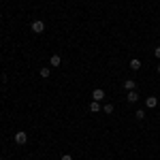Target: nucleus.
Wrapping results in <instances>:
<instances>
[{
	"label": "nucleus",
	"mask_w": 160,
	"mask_h": 160,
	"mask_svg": "<svg viewBox=\"0 0 160 160\" xmlns=\"http://www.w3.org/2000/svg\"><path fill=\"white\" fill-rule=\"evenodd\" d=\"M145 105H148L149 109H154V107L158 105V98H156V96H148V98H145Z\"/></svg>",
	"instance_id": "39448f33"
},
{
	"label": "nucleus",
	"mask_w": 160,
	"mask_h": 160,
	"mask_svg": "<svg viewBox=\"0 0 160 160\" xmlns=\"http://www.w3.org/2000/svg\"><path fill=\"white\" fill-rule=\"evenodd\" d=\"M90 111H92V113H98V111H100V102L92 100V102H90Z\"/></svg>",
	"instance_id": "1a4fd4ad"
},
{
	"label": "nucleus",
	"mask_w": 160,
	"mask_h": 160,
	"mask_svg": "<svg viewBox=\"0 0 160 160\" xmlns=\"http://www.w3.org/2000/svg\"><path fill=\"white\" fill-rule=\"evenodd\" d=\"M38 73H41V77H43V79H49L51 71H49V68H47V66H43V68H41V71H38Z\"/></svg>",
	"instance_id": "9d476101"
},
{
	"label": "nucleus",
	"mask_w": 160,
	"mask_h": 160,
	"mask_svg": "<svg viewBox=\"0 0 160 160\" xmlns=\"http://www.w3.org/2000/svg\"><path fill=\"white\" fill-rule=\"evenodd\" d=\"M154 56H156V58L160 60V47H156V49H154Z\"/></svg>",
	"instance_id": "4468645a"
},
{
	"label": "nucleus",
	"mask_w": 160,
	"mask_h": 160,
	"mask_svg": "<svg viewBox=\"0 0 160 160\" xmlns=\"http://www.w3.org/2000/svg\"><path fill=\"white\" fill-rule=\"evenodd\" d=\"M49 64H51V66H56V68H58V66L62 64V58L58 56V53H53V56L49 58Z\"/></svg>",
	"instance_id": "20e7f679"
},
{
	"label": "nucleus",
	"mask_w": 160,
	"mask_h": 160,
	"mask_svg": "<svg viewBox=\"0 0 160 160\" xmlns=\"http://www.w3.org/2000/svg\"><path fill=\"white\" fill-rule=\"evenodd\" d=\"M92 100H96V102H100V100H105V90H100V88H96V90L92 92Z\"/></svg>",
	"instance_id": "7ed1b4c3"
},
{
	"label": "nucleus",
	"mask_w": 160,
	"mask_h": 160,
	"mask_svg": "<svg viewBox=\"0 0 160 160\" xmlns=\"http://www.w3.org/2000/svg\"><path fill=\"white\" fill-rule=\"evenodd\" d=\"M30 28H32V32H34V34H43V32H45V22L37 19V22H32Z\"/></svg>",
	"instance_id": "f257e3e1"
},
{
	"label": "nucleus",
	"mask_w": 160,
	"mask_h": 160,
	"mask_svg": "<svg viewBox=\"0 0 160 160\" xmlns=\"http://www.w3.org/2000/svg\"><path fill=\"white\" fill-rule=\"evenodd\" d=\"M15 143H17V145H26V143H28V135H26L24 130L15 132Z\"/></svg>",
	"instance_id": "f03ea898"
},
{
	"label": "nucleus",
	"mask_w": 160,
	"mask_h": 160,
	"mask_svg": "<svg viewBox=\"0 0 160 160\" xmlns=\"http://www.w3.org/2000/svg\"><path fill=\"white\" fill-rule=\"evenodd\" d=\"M130 68H132V71H139V68H141V60H139V58H132V60H130Z\"/></svg>",
	"instance_id": "0eeeda50"
},
{
	"label": "nucleus",
	"mask_w": 160,
	"mask_h": 160,
	"mask_svg": "<svg viewBox=\"0 0 160 160\" xmlns=\"http://www.w3.org/2000/svg\"><path fill=\"white\" fill-rule=\"evenodd\" d=\"M135 81H132V79H126V81H124V90H128V92H130V90H135Z\"/></svg>",
	"instance_id": "6e6552de"
},
{
	"label": "nucleus",
	"mask_w": 160,
	"mask_h": 160,
	"mask_svg": "<svg viewBox=\"0 0 160 160\" xmlns=\"http://www.w3.org/2000/svg\"><path fill=\"white\" fill-rule=\"evenodd\" d=\"M126 98H128V102H137V100H139V94H137L135 90H130V92L126 94Z\"/></svg>",
	"instance_id": "423d86ee"
},
{
	"label": "nucleus",
	"mask_w": 160,
	"mask_h": 160,
	"mask_svg": "<svg viewBox=\"0 0 160 160\" xmlns=\"http://www.w3.org/2000/svg\"><path fill=\"white\" fill-rule=\"evenodd\" d=\"M102 111H105V113H113V111H115V107H113V105H105V107H102Z\"/></svg>",
	"instance_id": "9b49d317"
},
{
	"label": "nucleus",
	"mask_w": 160,
	"mask_h": 160,
	"mask_svg": "<svg viewBox=\"0 0 160 160\" xmlns=\"http://www.w3.org/2000/svg\"><path fill=\"white\" fill-rule=\"evenodd\" d=\"M156 71H158V73H160V64H158V66H156Z\"/></svg>",
	"instance_id": "2eb2a0df"
},
{
	"label": "nucleus",
	"mask_w": 160,
	"mask_h": 160,
	"mask_svg": "<svg viewBox=\"0 0 160 160\" xmlns=\"http://www.w3.org/2000/svg\"><path fill=\"white\" fill-rule=\"evenodd\" d=\"M60 160H73V156H71V154H64V156H62Z\"/></svg>",
	"instance_id": "ddd939ff"
},
{
	"label": "nucleus",
	"mask_w": 160,
	"mask_h": 160,
	"mask_svg": "<svg viewBox=\"0 0 160 160\" xmlns=\"http://www.w3.org/2000/svg\"><path fill=\"white\" fill-rule=\"evenodd\" d=\"M135 118L139 120V122H141V120H145V113H143V109H139V111H137V113H135Z\"/></svg>",
	"instance_id": "f8f14e48"
}]
</instances>
